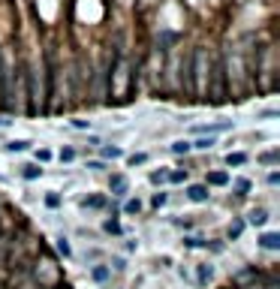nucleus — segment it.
<instances>
[{
  "label": "nucleus",
  "mask_w": 280,
  "mask_h": 289,
  "mask_svg": "<svg viewBox=\"0 0 280 289\" xmlns=\"http://www.w3.org/2000/svg\"><path fill=\"white\" fill-rule=\"evenodd\" d=\"M208 76H211V57L199 46L190 54V94L193 96H199V99L208 96Z\"/></svg>",
  "instance_id": "1"
},
{
  "label": "nucleus",
  "mask_w": 280,
  "mask_h": 289,
  "mask_svg": "<svg viewBox=\"0 0 280 289\" xmlns=\"http://www.w3.org/2000/svg\"><path fill=\"white\" fill-rule=\"evenodd\" d=\"M211 105H223L229 99V91H226V69H223V54H214L211 57V76H208V96H205Z\"/></svg>",
  "instance_id": "2"
},
{
  "label": "nucleus",
  "mask_w": 280,
  "mask_h": 289,
  "mask_svg": "<svg viewBox=\"0 0 280 289\" xmlns=\"http://www.w3.org/2000/svg\"><path fill=\"white\" fill-rule=\"evenodd\" d=\"M55 85H57V57H55V51L49 48V51H46V99L55 96Z\"/></svg>",
  "instance_id": "3"
},
{
  "label": "nucleus",
  "mask_w": 280,
  "mask_h": 289,
  "mask_svg": "<svg viewBox=\"0 0 280 289\" xmlns=\"http://www.w3.org/2000/svg\"><path fill=\"white\" fill-rule=\"evenodd\" d=\"M109 187H112V196H117V199H124V196H127V178H124V175H112V181H109Z\"/></svg>",
  "instance_id": "4"
},
{
  "label": "nucleus",
  "mask_w": 280,
  "mask_h": 289,
  "mask_svg": "<svg viewBox=\"0 0 280 289\" xmlns=\"http://www.w3.org/2000/svg\"><path fill=\"white\" fill-rule=\"evenodd\" d=\"M187 196H190V202H208V187L205 184H193L190 190H187Z\"/></svg>",
  "instance_id": "5"
},
{
  "label": "nucleus",
  "mask_w": 280,
  "mask_h": 289,
  "mask_svg": "<svg viewBox=\"0 0 280 289\" xmlns=\"http://www.w3.org/2000/svg\"><path fill=\"white\" fill-rule=\"evenodd\" d=\"M214 280V265H199V271H196V283L199 286H208Z\"/></svg>",
  "instance_id": "6"
},
{
  "label": "nucleus",
  "mask_w": 280,
  "mask_h": 289,
  "mask_svg": "<svg viewBox=\"0 0 280 289\" xmlns=\"http://www.w3.org/2000/svg\"><path fill=\"white\" fill-rule=\"evenodd\" d=\"M259 247H262V250H277V247H280V235H277V232L259 235Z\"/></svg>",
  "instance_id": "7"
},
{
  "label": "nucleus",
  "mask_w": 280,
  "mask_h": 289,
  "mask_svg": "<svg viewBox=\"0 0 280 289\" xmlns=\"http://www.w3.org/2000/svg\"><path fill=\"white\" fill-rule=\"evenodd\" d=\"M247 223H253V226H265V223H268V211H262V208L250 211V214H247Z\"/></svg>",
  "instance_id": "8"
},
{
  "label": "nucleus",
  "mask_w": 280,
  "mask_h": 289,
  "mask_svg": "<svg viewBox=\"0 0 280 289\" xmlns=\"http://www.w3.org/2000/svg\"><path fill=\"white\" fill-rule=\"evenodd\" d=\"M190 148L193 151H208V148H214V136H202V139L190 142Z\"/></svg>",
  "instance_id": "9"
},
{
  "label": "nucleus",
  "mask_w": 280,
  "mask_h": 289,
  "mask_svg": "<svg viewBox=\"0 0 280 289\" xmlns=\"http://www.w3.org/2000/svg\"><path fill=\"white\" fill-rule=\"evenodd\" d=\"M91 277H94L97 283H106V280L112 277V268H109V265H94V271H91Z\"/></svg>",
  "instance_id": "10"
},
{
  "label": "nucleus",
  "mask_w": 280,
  "mask_h": 289,
  "mask_svg": "<svg viewBox=\"0 0 280 289\" xmlns=\"http://www.w3.org/2000/svg\"><path fill=\"white\" fill-rule=\"evenodd\" d=\"M208 184H214V187H223V184H229V178H226L223 172H211V175H208Z\"/></svg>",
  "instance_id": "11"
},
{
  "label": "nucleus",
  "mask_w": 280,
  "mask_h": 289,
  "mask_svg": "<svg viewBox=\"0 0 280 289\" xmlns=\"http://www.w3.org/2000/svg\"><path fill=\"white\" fill-rule=\"evenodd\" d=\"M184 247H190V250H196V247H208V241H205V238L190 235V238H184Z\"/></svg>",
  "instance_id": "12"
},
{
  "label": "nucleus",
  "mask_w": 280,
  "mask_h": 289,
  "mask_svg": "<svg viewBox=\"0 0 280 289\" xmlns=\"http://www.w3.org/2000/svg\"><path fill=\"white\" fill-rule=\"evenodd\" d=\"M169 151H172V154H190L193 148H190V142H172Z\"/></svg>",
  "instance_id": "13"
},
{
  "label": "nucleus",
  "mask_w": 280,
  "mask_h": 289,
  "mask_svg": "<svg viewBox=\"0 0 280 289\" xmlns=\"http://www.w3.org/2000/svg\"><path fill=\"white\" fill-rule=\"evenodd\" d=\"M82 205H85V208H103L106 199H103V196H88V199H82Z\"/></svg>",
  "instance_id": "14"
},
{
  "label": "nucleus",
  "mask_w": 280,
  "mask_h": 289,
  "mask_svg": "<svg viewBox=\"0 0 280 289\" xmlns=\"http://www.w3.org/2000/svg\"><path fill=\"white\" fill-rule=\"evenodd\" d=\"M241 232H244V220H232V226H229V238L235 241V238L241 235Z\"/></svg>",
  "instance_id": "15"
},
{
  "label": "nucleus",
  "mask_w": 280,
  "mask_h": 289,
  "mask_svg": "<svg viewBox=\"0 0 280 289\" xmlns=\"http://www.w3.org/2000/svg\"><path fill=\"white\" fill-rule=\"evenodd\" d=\"M166 178L172 181V184H184V181H187V169H184V172H181V169H175V172H169Z\"/></svg>",
  "instance_id": "16"
},
{
  "label": "nucleus",
  "mask_w": 280,
  "mask_h": 289,
  "mask_svg": "<svg viewBox=\"0 0 280 289\" xmlns=\"http://www.w3.org/2000/svg\"><path fill=\"white\" fill-rule=\"evenodd\" d=\"M27 148H30V142H9V144H6V151H9V154H18V151H27Z\"/></svg>",
  "instance_id": "17"
},
{
  "label": "nucleus",
  "mask_w": 280,
  "mask_h": 289,
  "mask_svg": "<svg viewBox=\"0 0 280 289\" xmlns=\"http://www.w3.org/2000/svg\"><path fill=\"white\" fill-rule=\"evenodd\" d=\"M226 163H229V166H244V163H247V154H229Z\"/></svg>",
  "instance_id": "18"
},
{
  "label": "nucleus",
  "mask_w": 280,
  "mask_h": 289,
  "mask_svg": "<svg viewBox=\"0 0 280 289\" xmlns=\"http://www.w3.org/2000/svg\"><path fill=\"white\" fill-rule=\"evenodd\" d=\"M27 181H33V178H39V175H43V169H39V166H24V172H21Z\"/></svg>",
  "instance_id": "19"
},
{
  "label": "nucleus",
  "mask_w": 280,
  "mask_h": 289,
  "mask_svg": "<svg viewBox=\"0 0 280 289\" xmlns=\"http://www.w3.org/2000/svg\"><path fill=\"white\" fill-rule=\"evenodd\" d=\"M121 154H124V151H121V148H112V144H109V148H103V157H109V160H117Z\"/></svg>",
  "instance_id": "20"
},
{
  "label": "nucleus",
  "mask_w": 280,
  "mask_h": 289,
  "mask_svg": "<svg viewBox=\"0 0 280 289\" xmlns=\"http://www.w3.org/2000/svg\"><path fill=\"white\" fill-rule=\"evenodd\" d=\"M166 202H169V193H154V199H151V205H154V208L166 205Z\"/></svg>",
  "instance_id": "21"
},
{
  "label": "nucleus",
  "mask_w": 280,
  "mask_h": 289,
  "mask_svg": "<svg viewBox=\"0 0 280 289\" xmlns=\"http://www.w3.org/2000/svg\"><path fill=\"white\" fill-rule=\"evenodd\" d=\"M57 253H63V256H69V253H72V247H69L66 238H57Z\"/></svg>",
  "instance_id": "22"
},
{
  "label": "nucleus",
  "mask_w": 280,
  "mask_h": 289,
  "mask_svg": "<svg viewBox=\"0 0 280 289\" xmlns=\"http://www.w3.org/2000/svg\"><path fill=\"white\" fill-rule=\"evenodd\" d=\"M166 175H169V172H163V169H160V172H151V184H163Z\"/></svg>",
  "instance_id": "23"
},
{
  "label": "nucleus",
  "mask_w": 280,
  "mask_h": 289,
  "mask_svg": "<svg viewBox=\"0 0 280 289\" xmlns=\"http://www.w3.org/2000/svg\"><path fill=\"white\" fill-rule=\"evenodd\" d=\"M235 190H238V193H247V190H250V181L238 178V181H235Z\"/></svg>",
  "instance_id": "24"
},
{
  "label": "nucleus",
  "mask_w": 280,
  "mask_h": 289,
  "mask_svg": "<svg viewBox=\"0 0 280 289\" xmlns=\"http://www.w3.org/2000/svg\"><path fill=\"white\" fill-rule=\"evenodd\" d=\"M106 232H114V235H121V223H117V220H106Z\"/></svg>",
  "instance_id": "25"
},
{
  "label": "nucleus",
  "mask_w": 280,
  "mask_h": 289,
  "mask_svg": "<svg viewBox=\"0 0 280 289\" xmlns=\"http://www.w3.org/2000/svg\"><path fill=\"white\" fill-rule=\"evenodd\" d=\"M46 205H49V208H57V205H60V196H57V193H49V196H46Z\"/></svg>",
  "instance_id": "26"
},
{
  "label": "nucleus",
  "mask_w": 280,
  "mask_h": 289,
  "mask_svg": "<svg viewBox=\"0 0 280 289\" xmlns=\"http://www.w3.org/2000/svg\"><path fill=\"white\" fill-rule=\"evenodd\" d=\"M60 160H63V163L75 160V151H72V148H63V151H60Z\"/></svg>",
  "instance_id": "27"
},
{
  "label": "nucleus",
  "mask_w": 280,
  "mask_h": 289,
  "mask_svg": "<svg viewBox=\"0 0 280 289\" xmlns=\"http://www.w3.org/2000/svg\"><path fill=\"white\" fill-rule=\"evenodd\" d=\"M145 160H148V154H133V157H130V166H142Z\"/></svg>",
  "instance_id": "28"
},
{
  "label": "nucleus",
  "mask_w": 280,
  "mask_h": 289,
  "mask_svg": "<svg viewBox=\"0 0 280 289\" xmlns=\"http://www.w3.org/2000/svg\"><path fill=\"white\" fill-rule=\"evenodd\" d=\"M139 208H142V202H139V199H130V202H127V211H130V214H136Z\"/></svg>",
  "instance_id": "29"
},
{
  "label": "nucleus",
  "mask_w": 280,
  "mask_h": 289,
  "mask_svg": "<svg viewBox=\"0 0 280 289\" xmlns=\"http://www.w3.org/2000/svg\"><path fill=\"white\" fill-rule=\"evenodd\" d=\"M262 289H280V283H277V277H268V283H265Z\"/></svg>",
  "instance_id": "30"
},
{
  "label": "nucleus",
  "mask_w": 280,
  "mask_h": 289,
  "mask_svg": "<svg viewBox=\"0 0 280 289\" xmlns=\"http://www.w3.org/2000/svg\"><path fill=\"white\" fill-rule=\"evenodd\" d=\"M9 124H12L9 118H0V127H9Z\"/></svg>",
  "instance_id": "31"
},
{
  "label": "nucleus",
  "mask_w": 280,
  "mask_h": 289,
  "mask_svg": "<svg viewBox=\"0 0 280 289\" xmlns=\"http://www.w3.org/2000/svg\"><path fill=\"white\" fill-rule=\"evenodd\" d=\"M0 60H3V54H0Z\"/></svg>",
  "instance_id": "32"
}]
</instances>
